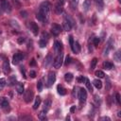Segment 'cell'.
Wrapping results in <instances>:
<instances>
[{"instance_id":"6da1fadb","label":"cell","mask_w":121,"mask_h":121,"mask_svg":"<svg viewBox=\"0 0 121 121\" xmlns=\"http://www.w3.org/2000/svg\"><path fill=\"white\" fill-rule=\"evenodd\" d=\"M49 9H50V4L48 2H43L41 5H40V9H39V12L42 13L45 18L48 19V14H49Z\"/></svg>"},{"instance_id":"7a4b0ae2","label":"cell","mask_w":121,"mask_h":121,"mask_svg":"<svg viewBox=\"0 0 121 121\" xmlns=\"http://www.w3.org/2000/svg\"><path fill=\"white\" fill-rule=\"evenodd\" d=\"M73 26H74V21H73V19H72L70 16H65V19H64V21H63V23H62V26H63L64 30L70 31Z\"/></svg>"},{"instance_id":"3957f363","label":"cell","mask_w":121,"mask_h":121,"mask_svg":"<svg viewBox=\"0 0 121 121\" xmlns=\"http://www.w3.org/2000/svg\"><path fill=\"white\" fill-rule=\"evenodd\" d=\"M62 57H63V54L60 52V53H59L58 54V56L55 58V60H54V62H53V65H54V67L55 68H60V66H61V64H62Z\"/></svg>"},{"instance_id":"277c9868","label":"cell","mask_w":121,"mask_h":121,"mask_svg":"<svg viewBox=\"0 0 121 121\" xmlns=\"http://www.w3.org/2000/svg\"><path fill=\"white\" fill-rule=\"evenodd\" d=\"M78 99H79V103L82 104L86 101L87 99V93H86V90L83 89V88H80L79 89V93H78Z\"/></svg>"},{"instance_id":"5b68a950","label":"cell","mask_w":121,"mask_h":121,"mask_svg":"<svg viewBox=\"0 0 121 121\" xmlns=\"http://www.w3.org/2000/svg\"><path fill=\"white\" fill-rule=\"evenodd\" d=\"M0 7L1 9L6 11V12H10L11 11V7H10V4L7 1V0H1L0 1Z\"/></svg>"},{"instance_id":"8992f818","label":"cell","mask_w":121,"mask_h":121,"mask_svg":"<svg viewBox=\"0 0 121 121\" xmlns=\"http://www.w3.org/2000/svg\"><path fill=\"white\" fill-rule=\"evenodd\" d=\"M56 80V73L55 72H49L47 76V87H50Z\"/></svg>"},{"instance_id":"52a82bcc","label":"cell","mask_w":121,"mask_h":121,"mask_svg":"<svg viewBox=\"0 0 121 121\" xmlns=\"http://www.w3.org/2000/svg\"><path fill=\"white\" fill-rule=\"evenodd\" d=\"M51 31H52L53 35L58 36V35L61 32V27H60V26H59L58 24H53L52 26H51Z\"/></svg>"},{"instance_id":"ba28073f","label":"cell","mask_w":121,"mask_h":121,"mask_svg":"<svg viewBox=\"0 0 121 121\" xmlns=\"http://www.w3.org/2000/svg\"><path fill=\"white\" fill-rule=\"evenodd\" d=\"M2 68H3V72L5 75H8L10 71V67H9V60H4L3 61V65H2Z\"/></svg>"},{"instance_id":"9c48e42d","label":"cell","mask_w":121,"mask_h":121,"mask_svg":"<svg viewBox=\"0 0 121 121\" xmlns=\"http://www.w3.org/2000/svg\"><path fill=\"white\" fill-rule=\"evenodd\" d=\"M112 45H113V42H112V37H111V39L108 41V43H107V45H106V47H105V49H104V52H103V54L106 56V55H108L109 54V51L112 49Z\"/></svg>"},{"instance_id":"30bf717a","label":"cell","mask_w":121,"mask_h":121,"mask_svg":"<svg viewBox=\"0 0 121 121\" xmlns=\"http://www.w3.org/2000/svg\"><path fill=\"white\" fill-rule=\"evenodd\" d=\"M22 59H23V55H22V53H16L15 55H13V57H12V63L13 64H18L21 60H22Z\"/></svg>"},{"instance_id":"8fae6325","label":"cell","mask_w":121,"mask_h":121,"mask_svg":"<svg viewBox=\"0 0 121 121\" xmlns=\"http://www.w3.org/2000/svg\"><path fill=\"white\" fill-rule=\"evenodd\" d=\"M33 98V92L31 90H26V94H25V101L26 103H29Z\"/></svg>"},{"instance_id":"7c38bea8","label":"cell","mask_w":121,"mask_h":121,"mask_svg":"<svg viewBox=\"0 0 121 121\" xmlns=\"http://www.w3.org/2000/svg\"><path fill=\"white\" fill-rule=\"evenodd\" d=\"M71 48H72V51L75 53V54H78L80 52V45L78 42H74L73 44L71 45Z\"/></svg>"},{"instance_id":"4fadbf2b","label":"cell","mask_w":121,"mask_h":121,"mask_svg":"<svg viewBox=\"0 0 121 121\" xmlns=\"http://www.w3.org/2000/svg\"><path fill=\"white\" fill-rule=\"evenodd\" d=\"M0 106H1L4 110L9 109V101H8V99H7L6 97H0Z\"/></svg>"},{"instance_id":"5bb4252c","label":"cell","mask_w":121,"mask_h":121,"mask_svg":"<svg viewBox=\"0 0 121 121\" xmlns=\"http://www.w3.org/2000/svg\"><path fill=\"white\" fill-rule=\"evenodd\" d=\"M61 49H62V44H61V43L59 42V41H56V42L54 43V50H55V52H56L57 54H59V53L61 52Z\"/></svg>"},{"instance_id":"9a60e30c","label":"cell","mask_w":121,"mask_h":121,"mask_svg":"<svg viewBox=\"0 0 121 121\" xmlns=\"http://www.w3.org/2000/svg\"><path fill=\"white\" fill-rule=\"evenodd\" d=\"M30 29L32 30V32H33L34 35H38L39 27H38V26H37L36 23H34V22H30Z\"/></svg>"},{"instance_id":"2e32d148","label":"cell","mask_w":121,"mask_h":121,"mask_svg":"<svg viewBox=\"0 0 121 121\" xmlns=\"http://www.w3.org/2000/svg\"><path fill=\"white\" fill-rule=\"evenodd\" d=\"M16 91H17V93H18L19 95H22V94L25 92L24 84H23V83H21V82L17 83V85H16Z\"/></svg>"},{"instance_id":"e0dca14e","label":"cell","mask_w":121,"mask_h":121,"mask_svg":"<svg viewBox=\"0 0 121 121\" xmlns=\"http://www.w3.org/2000/svg\"><path fill=\"white\" fill-rule=\"evenodd\" d=\"M95 6H96V9L99 11L103 10V8H104V2H103V0H95Z\"/></svg>"},{"instance_id":"ac0fdd59","label":"cell","mask_w":121,"mask_h":121,"mask_svg":"<svg viewBox=\"0 0 121 121\" xmlns=\"http://www.w3.org/2000/svg\"><path fill=\"white\" fill-rule=\"evenodd\" d=\"M52 56L51 55H47L46 56V58H45V60H44V61H43V65L45 66V67H48L50 64H51V62H52Z\"/></svg>"},{"instance_id":"d6986e66","label":"cell","mask_w":121,"mask_h":121,"mask_svg":"<svg viewBox=\"0 0 121 121\" xmlns=\"http://www.w3.org/2000/svg\"><path fill=\"white\" fill-rule=\"evenodd\" d=\"M55 11H56L57 14H60V13H62V11H63L62 5H61V4H57V5L55 6Z\"/></svg>"},{"instance_id":"ffe728a7","label":"cell","mask_w":121,"mask_h":121,"mask_svg":"<svg viewBox=\"0 0 121 121\" xmlns=\"http://www.w3.org/2000/svg\"><path fill=\"white\" fill-rule=\"evenodd\" d=\"M79 87H78V86H75L74 88H73V91H72V95H73V97L74 98H77L78 96V93H79Z\"/></svg>"},{"instance_id":"44dd1931","label":"cell","mask_w":121,"mask_h":121,"mask_svg":"<svg viewBox=\"0 0 121 121\" xmlns=\"http://www.w3.org/2000/svg\"><path fill=\"white\" fill-rule=\"evenodd\" d=\"M50 106H51V100L50 99H46L43 103V111L47 112L49 109H50Z\"/></svg>"},{"instance_id":"7402d4cb","label":"cell","mask_w":121,"mask_h":121,"mask_svg":"<svg viewBox=\"0 0 121 121\" xmlns=\"http://www.w3.org/2000/svg\"><path fill=\"white\" fill-rule=\"evenodd\" d=\"M57 91H58V94L60 95H64L66 94L65 89H64L61 85H58V86H57Z\"/></svg>"},{"instance_id":"603a6c76","label":"cell","mask_w":121,"mask_h":121,"mask_svg":"<svg viewBox=\"0 0 121 121\" xmlns=\"http://www.w3.org/2000/svg\"><path fill=\"white\" fill-rule=\"evenodd\" d=\"M82 7L84 10H88L91 8V0H85L82 4Z\"/></svg>"},{"instance_id":"cb8c5ba5","label":"cell","mask_w":121,"mask_h":121,"mask_svg":"<svg viewBox=\"0 0 121 121\" xmlns=\"http://www.w3.org/2000/svg\"><path fill=\"white\" fill-rule=\"evenodd\" d=\"M73 74L72 73H66L65 75H64V79H65V81H67V82H71L72 80H73Z\"/></svg>"},{"instance_id":"d4e9b609","label":"cell","mask_w":121,"mask_h":121,"mask_svg":"<svg viewBox=\"0 0 121 121\" xmlns=\"http://www.w3.org/2000/svg\"><path fill=\"white\" fill-rule=\"evenodd\" d=\"M40 104H41V97H40V96H37V97L35 98V102H34V104H33V109H34V110H37L38 107L40 106Z\"/></svg>"},{"instance_id":"484cf974","label":"cell","mask_w":121,"mask_h":121,"mask_svg":"<svg viewBox=\"0 0 121 121\" xmlns=\"http://www.w3.org/2000/svg\"><path fill=\"white\" fill-rule=\"evenodd\" d=\"M93 84H94V86H95L96 89H101V87H102V82H101L99 79H95V80L93 81Z\"/></svg>"},{"instance_id":"4316f807","label":"cell","mask_w":121,"mask_h":121,"mask_svg":"<svg viewBox=\"0 0 121 121\" xmlns=\"http://www.w3.org/2000/svg\"><path fill=\"white\" fill-rule=\"evenodd\" d=\"M36 18L39 20V21H41V22H45V21H47L48 19L47 18H45L42 13H40V12H38L37 14H36Z\"/></svg>"},{"instance_id":"83f0119b","label":"cell","mask_w":121,"mask_h":121,"mask_svg":"<svg viewBox=\"0 0 121 121\" xmlns=\"http://www.w3.org/2000/svg\"><path fill=\"white\" fill-rule=\"evenodd\" d=\"M103 67L105 69H107V70H110V69H112L113 67V64L112 62H110V61H104L103 62Z\"/></svg>"},{"instance_id":"f1b7e54d","label":"cell","mask_w":121,"mask_h":121,"mask_svg":"<svg viewBox=\"0 0 121 121\" xmlns=\"http://www.w3.org/2000/svg\"><path fill=\"white\" fill-rule=\"evenodd\" d=\"M113 59L117 61V62H119L120 60H121V53H120V51L118 50V51H116L115 53H114V55H113Z\"/></svg>"},{"instance_id":"f546056e","label":"cell","mask_w":121,"mask_h":121,"mask_svg":"<svg viewBox=\"0 0 121 121\" xmlns=\"http://www.w3.org/2000/svg\"><path fill=\"white\" fill-rule=\"evenodd\" d=\"M38 117H39V119H41V120H44V119L46 118V112L43 110V111L38 114Z\"/></svg>"},{"instance_id":"4dcf8cb0","label":"cell","mask_w":121,"mask_h":121,"mask_svg":"<svg viewBox=\"0 0 121 121\" xmlns=\"http://www.w3.org/2000/svg\"><path fill=\"white\" fill-rule=\"evenodd\" d=\"M95 75L96 77H98L99 78H104V77H105V74H104V72H103V71H101V70L95 71Z\"/></svg>"},{"instance_id":"1f68e13d","label":"cell","mask_w":121,"mask_h":121,"mask_svg":"<svg viewBox=\"0 0 121 121\" xmlns=\"http://www.w3.org/2000/svg\"><path fill=\"white\" fill-rule=\"evenodd\" d=\"M85 84H86V87H87V89H88L90 92H92V91H93V88H92L91 82H90V80H89L88 78H85Z\"/></svg>"},{"instance_id":"d6a6232c","label":"cell","mask_w":121,"mask_h":121,"mask_svg":"<svg viewBox=\"0 0 121 121\" xmlns=\"http://www.w3.org/2000/svg\"><path fill=\"white\" fill-rule=\"evenodd\" d=\"M78 1H79V0H69L70 5H71V7H72L73 9H75V8H77V7H78Z\"/></svg>"},{"instance_id":"836d02e7","label":"cell","mask_w":121,"mask_h":121,"mask_svg":"<svg viewBox=\"0 0 121 121\" xmlns=\"http://www.w3.org/2000/svg\"><path fill=\"white\" fill-rule=\"evenodd\" d=\"M96 63H97V59H96V58H94V59L92 60V62H91V67H90V69L93 70V69L95 67Z\"/></svg>"},{"instance_id":"e575fe53","label":"cell","mask_w":121,"mask_h":121,"mask_svg":"<svg viewBox=\"0 0 121 121\" xmlns=\"http://www.w3.org/2000/svg\"><path fill=\"white\" fill-rule=\"evenodd\" d=\"M6 86V79L5 78H0V91L3 90V88Z\"/></svg>"},{"instance_id":"d590c367","label":"cell","mask_w":121,"mask_h":121,"mask_svg":"<svg viewBox=\"0 0 121 121\" xmlns=\"http://www.w3.org/2000/svg\"><path fill=\"white\" fill-rule=\"evenodd\" d=\"M15 82H16V78L15 77H10V78H9V85L10 86H12V85H14L15 84Z\"/></svg>"},{"instance_id":"8d00e7d4","label":"cell","mask_w":121,"mask_h":121,"mask_svg":"<svg viewBox=\"0 0 121 121\" xmlns=\"http://www.w3.org/2000/svg\"><path fill=\"white\" fill-rule=\"evenodd\" d=\"M11 1L15 6V8H21V3L19 2V0H11Z\"/></svg>"},{"instance_id":"74e56055","label":"cell","mask_w":121,"mask_h":121,"mask_svg":"<svg viewBox=\"0 0 121 121\" xmlns=\"http://www.w3.org/2000/svg\"><path fill=\"white\" fill-rule=\"evenodd\" d=\"M37 89H38V91H42V89H43V82H42V80H39L37 82Z\"/></svg>"},{"instance_id":"f35d334b","label":"cell","mask_w":121,"mask_h":121,"mask_svg":"<svg viewBox=\"0 0 121 121\" xmlns=\"http://www.w3.org/2000/svg\"><path fill=\"white\" fill-rule=\"evenodd\" d=\"M39 45L41 46V47H44L45 45H46V41L45 40H40V42H39Z\"/></svg>"},{"instance_id":"ab89813d","label":"cell","mask_w":121,"mask_h":121,"mask_svg":"<svg viewBox=\"0 0 121 121\" xmlns=\"http://www.w3.org/2000/svg\"><path fill=\"white\" fill-rule=\"evenodd\" d=\"M99 42H100V40H99V38H98V37H95V38H94V44H95V46H96V45H98Z\"/></svg>"},{"instance_id":"60d3db41","label":"cell","mask_w":121,"mask_h":121,"mask_svg":"<svg viewBox=\"0 0 121 121\" xmlns=\"http://www.w3.org/2000/svg\"><path fill=\"white\" fill-rule=\"evenodd\" d=\"M70 61H71V58H70V56H67V57H66V59H65L64 64H65V65H68V64L70 63Z\"/></svg>"},{"instance_id":"b9f144b4","label":"cell","mask_w":121,"mask_h":121,"mask_svg":"<svg viewBox=\"0 0 121 121\" xmlns=\"http://www.w3.org/2000/svg\"><path fill=\"white\" fill-rule=\"evenodd\" d=\"M77 80H78V82H84V81H85V78H84L83 76H80V77H78V78H77Z\"/></svg>"},{"instance_id":"7bdbcfd3","label":"cell","mask_w":121,"mask_h":121,"mask_svg":"<svg viewBox=\"0 0 121 121\" xmlns=\"http://www.w3.org/2000/svg\"><path fill=\"white\" fill-rule=\"evenodd\" d=\"M25 41H26V39H25L24 37H20V38H18V40H17L18 43H23Z\"/></svg>"},{"instance_id":"ee69618b","label":"cell","mask_w":121,"mask_h":121,"mask_svg":"<svg viewBox=\"0 0 121 121\" xmlns=\"http://www.w3.org/2000/svg\"><path fill=\"white\" fill-rule=\"evenodd\" d=\"M29 76H30L31 78H35V77H36V72L33 71V70H31V71L29 72Z\"/></svg>"},{"instance_id":"f6af8a7d","label":"cell","mask_w":121,"mask_h":121,"mask_svg":"<svg viewBox=\"0 0 121 121\" xmlns=\"http://www.w3.org/2000/svg\"><path fill=\"white\" fill-rule=\"evenodd\" d=\"M47 38H48V35H47V33H44V32H43V35H42V39L46 41V40H47Z\"/></svg>"},{"instance_id":"bcb514c9","label":"cell","mask_w":121,"mask_h":121,"mask_svg":"<svg viewBox=\"0 0 121 121\" xmlns=\"http://www.w3.org/2000/svg\"><path fill=\"white\" fill-rule=\"evenodd\" d=\"M115 98H116V101H117V103H118V104H120V95H119L118 93L115 95Z\"/></svg>"},{"instance_id":"7dc6e473","label":"cell","mask_w":121,"mask_h":121,"mask_svg":"<svg viewBox=\"0 0 121 121\" xmlns=\"http://www.w3.org/2000/svg\"><path fill=\"white\" fill-rule=\"evenodd\" d=\"M20 14H21V16H22V17H24V18H26V15H27L26 11H25V10L21 11V12H20Z\"/></svg>"},{"instance_id":"c3c4849f","label":"cell","mask_w":121,"mask_h":121,"mask_svg":"<svg viewBox=\"0 0 121 121\" xmlns=\"http://www.w3.org/2000/svg\"><path fill=\"white\" fill-rule=\"evenodd\" d=\"M106 81H107V85H108V86H107V90H109V89L111 88V83H110V79H109V78H107V79H106Z\"/></svg>"},{"instance_id":"681fc988","label":"cell","mask_w":121,"mask_h":121,"mask_svg":"<svg viewBox=\"0 0 121 121\" xmlns=\"http://www.w3.org/2000/svg\"><path fill=\"white\" fill-rule=\"evenodd\" d=\"M35 64H36V61H35V60H34V59H32V60H31V61L29 62V65H31V66H34Z\"/></svg>"},{"instance_id":"f907efd6","label":"cell","mask_w":121,"mask_h":121,"mask_svg":"<svg viewBox=\"0 0 121 121\" xmlns=\"http://www.w3.org/2000/svg\"><path fill=\"white\" fill-rule=\"evenodd\" d=\"M69 43H70V45H72L73 43H74V40H73V37L72 36H69Z\"/></svg>"},{"instance_id":"816d5d0a","label":"cell","mask_w":121,"mask_h":121,"mask_svg":"<svg viewBox=\"0 0 121 121\" xmlns=\"http://www.w3.org/2000/svg\"><path fill=\"white\" fill-rule=\"evenodd\" d=\"M100 120H107V121H110L111 119H110V117H108V116H103V117L100 118Z\"/></svg>"},{"instance_id":"f5cc1de1","label":"cell","mask_w":121,"mask_h":121,"mask_svg":"<svg viewBox=\"0 0 121 121\" xmlns=\"http://www.w3.org/2000/svg\"><path fill=\"white\" fill-rule=\"evenodd\" d=\"M75 109H76V106H73V107H71V109H70V112H73L75 111Z\"/></svg>"},{"instance_id":"db71d44e","label":"cell","mask_w":121,"mask_h":121,"mask_svg":"<svg viewBox=\"0 0 121 121\" xmlns=\"http://www.w3.org/2000/svg\"><path fill=\"white\" fill-rule=\"evenodd\" d=\"M117 115H118V116H119V117H120V116H121V112H118V114H117Z\"/></svg>"}]
</instances>
